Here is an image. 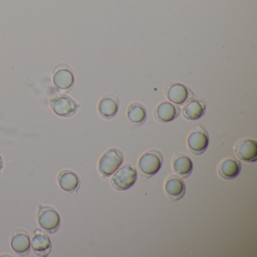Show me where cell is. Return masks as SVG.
<instances>
[{"label": "cell", "instance_id": "6da1fadb", "mask_svg": "<svg viewBox=\"0 0 257 257\" xmlns=\"http://www.w3.org/2000/svg\"><path fill=\"white\" fill-rule=\"evenodd\" d=\"M162 164L163 156L159 150H151L146 152L138 161V169L141 177L148 179L156 175L160 171Z\"/></svg>", "mask_w": 257, "mask_h": 257}, {"label": "cell", "instance_id": "7a4b0ae2", "mask_svg": "<svg viewBox=\"0 0 257 257\" xmlns=\"http://www.w3.org/2000/svg\"><path fill=\"white\" fill-rule=\"evenodd\" d=\"M124 156L121 150L111 148L106 150L98 162V171L103 177H110L122 165Z\"/></svg>", "mask_w": 257, "mask_h": 257}, {"label": "cell", "instance_id": "3957f363", "mask_svg": "<svg viewBox=\"0 0 257 257\" xmlns=\"http://www.w3.org/2000/svg\"><path fill=\"white\" fill-rule=\"evenodd\" d=\"M138 171L132 165H124L118 168L111 178V184L114 189L124 191L130 189L136 183Z\"/></svg>", "mask_w": 257, "mask_h": 257}, {"label": "cell", "instance_id": "277c9868", "mask_svg": "<svg viewBox=\"0 0 257 257\" xmlns=\"http://www.w3.org/2000/svg\"><path fill=\"white\" fill-rule=\"evenodd\" d=\"M39 225L46 232L54 234L61 226V216L56 209L50 206H39L37 213Z\"/></svg>", "mask_w": 257, "mask_h": 257}, {"label": "cell", "instance_id": "5b68a950", "mask_svg": "<svg viewBox=\"0 0 257 257\" xmlns=\"http://www.w3.org/2000/svg\"><path fill=\"white\" fill-rule=\"evenodd\" d=\"M49 104L56 115L64 118L73 116L79 108V105L76 100L64 94L52 96L49 100Z\"/></svg>", "mask_w": 257, "mask_h": 257}, {"label": "cell", "instance_id": "8992f818", "mask_svg": "<svg viewBox=\"0 0 257 257\" xmlns=\"http://www.w3.org/2000/svg\"><path fill=\"white\" fill-rule=\"evenodd\" d=\"M187 146L194 155L203 154L209 146V135L207 131L201 126L194 127L188 136Z\"/></svg>", "mask_w": 257, "mask_h": 257}, {"label": "cell", "instance_id": "52a82bcc", "mask_svg": "<svg viewBox=\"0 0 257 257\" xmlns=\"http://www.w3.org/2000/svg\"><path fill=\"white\" fill-rule=\"evenodd\" d=\"M165 95L171 103L177 105H184L195 97L189 87L178 82L170 83L165 88Z\"/></svg>", "mask_w": 257, "mask_h": 257}, {"label": "cell", "instance_id": "ba28073f", "mask_svg": "<svg viewBox=\"0 0 257 257\" xmlns=\"http://www.w3.org/2000/svg\"><path fill=\"white\" fill-rule=\"evenodd\" d=\"M54 85L63 91H69L75 83L74 74L67 64H61L55 67L53 71Z\"/></svg>", "mask_w": 257, "mask_h": 257}, {"label": "cell", "instance_id": "9c48e42d", "mask_svg": "<svg viewBox=\"0 0 257 257\" xmlns=\"http://www.w3.org/2000/svg\"><path fill=\"white\" fill-rule=\"evenodd\" d=\"M236 156L248 163L255 162L257 159V143L250 138L241 140L234 147Z\"/></svg>", "mask_w": 257, "mask_h": 257}, {"label": "cell", "instance_id": "30bf717a", "mask_svg": "<svg viewBox=\"0 0 257 257\" xmlns=\"http://www.w3.org/2000/svg\"><path fill=\"white\" fill-rule=\"evenodd\" d=\"M11 246L13 250L21 256H27L30 253L31 247L29 233L23 228H19L11 236Z\"/></svg>", "mask_w": 257, "mask_h": 257}, {"label": "cell", "instance_id": "8fae6325", "mask_svg": "<svg viewBox=\"0 0 257 257\" xmlns=\"http://www.w3.org/2000/svg\"><path fill=\"white\" fill-rule=\"evenodd\" d=\"M31 247L36 255L38 256L46 257L52 251V242L49 235L45 231L37 228L33 231Z\"/></svg>", "mask_w": 257, "mask_h": 257}, {"label": "cell", "instance_id": "7c38bea8", "mask_svg": "<svg viewBox=\"0 0 257 257\" xmlns=\"http://www.w3.org/2000/svg\"><path fill=\"white\" fill-rule=\"evenodd\" d=\"M119 100L115 94H107L100 99L98 103L99 114L105 119H111L118 113Z\"/></svg>", "mask_w": 257, "mask_h": 257}, {"label": "cell", "instance_id": "4fadbf2b", "mask_svg": "<svg viewBox=\"0 0 257 257\" xmlns=\"http://www.w3.org/2000/svg\"><path fill=\"white\" fill-rule=\"evenodd\" d=\"M180 111L181 109L177 105L168 101L162 102L155 109V118L159 122H171L180 115Z\"/></svg>", "mask_w": 257, "mask_h": 257}, {"label": "cell", "instance_id": "5bb4252c", "mask_svg": "<svg viewBox=\"0 0 257 257\" xmlns=\"http://www.w3.org/2000/svg\"><path fill=\"white\" fill-rule=\"evenodd\" d=\"M165 190L170 199L179 201L186 193V184L178 176L171 175L165 181Z\"/></svg>", "mask_w": 257, "mask_h": 257}, {"label": "cell", "instance_id": "9a60e30c", "mask_svg": "<svg viewBox=\"0 0 257 257\" xmlns=\"http://www.w3.org/2000/svg\"><path fill=\"white\" fill-rule=\"evenodd\" d=\"M58 182L60 187L69 193H75L80 187V179L79 176L70 170H64L60 172Z\"/></svg>", "mask_w": 257, "mask_h": 257}, {"label": "cell", "instance_id": "2e32d148", "mask_svg": "<svg viewBox=\"0 0 257 257\" xmlns=\"http://www.w3.org/2000/svg\"><path fill=\"white\" fill-rule=\"evenodd\" d=\"M173 170L177 175L187 178L192 174L193 163L189 156L184 153H176L172 162Z\"/></svg>", "mask_w": 257, "mask_h": 257}, {"label": "cell", "instance_id": "e0dca14e", "mask_svg": "<svg viewBox=\"0 0 257 257\" xmlns=\"http://www.w3.org/2000/svg\"><path fill=\"white\" fill-rule=\"evenodd\" d=\"M241 169L240 162L233 158H227L219 164L218 173L225 180H232L239 175Z\"/></svg>", "mask_w": 257, "mask_h": 257}, {"label": "cell", "instance_id": "ac0fdd59", "mask_svg": "<svg viewBox=\"0 0 257 257\" xmlns=\"http://www.w3.org/2000/svg\"><path fill=\"white\" fill-rule=\"evenodd\" d=\"M127 118L134 127L142 125L147 118L145 106L140 103H132L127 108Z\"/></svg>", "mask_w": 257, "mask_h": 257}, {"label": "cell", "instance_id": "d6986e66", "mask_svg": "<svg viewBox=\"0 0 257 257\" xmlns=\"http://www.w3.org/2000/svg\"><path fill=\"white\" fill-rule=\"evenodd\" d=\"M206 106L199 100H192L184 106L183 115L186 119L195 121L199 119L205 113Z\"/></svg>", "mask_w": 257, "mask_h": 257}, {"label": "cell", "instance_id": "ffe728a7", "mask_svg": "<svg viewBox=\"0 0 257 257\" xmlns=\"http://www.w3.org/2000/svg\"><path fill=\"white\" fill-rule=\"evenodd\" d=\"M4 159H3L2 156H0V174L2 172L3 169H4Z\"/></svg>", "mask_w": 257, "mask_h": 257}]
</instances>
